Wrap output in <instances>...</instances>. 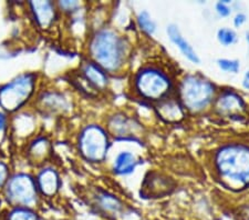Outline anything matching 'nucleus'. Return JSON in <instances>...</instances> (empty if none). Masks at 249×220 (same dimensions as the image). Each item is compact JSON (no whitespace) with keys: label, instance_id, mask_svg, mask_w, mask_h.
Returning <instances> with one entry per match:
<instances>
[{"label":"nucleus","instance_id":"4","mask_svg":"<svg viewBox=\"0 0 249 220\" xmlns=\"http://www.w3.org/2000/svg\"><path fill=\"white\" fill-rule=\"evenodd\" d=\"M214 96V86L198 76H188L180 85V99L187 109L197 111L206 107Z\"/></svg>","mask_w":249,"mask_h":220},{"label":"nucleus","instance_id":"18","mask_svg":"<svg viewBox=\"0 0 249 220\" xmlns=\"http://www.w3.org/2000/svg\"><path fill=\"white\" fill-rule=\"evenodd\" d=\"M217 38L223 46H231L236 41L237 37L234 30L230 29V28H222L218 30Z\"/></svg>","mask_w":249,"mask_h":220},{"label":"nucleus","instance_id":"9","mask_svg":"<svg viewBox=\"0 0 249 220\" xmlns=\"http://www.w3.org/2000/svg\"><path fill=\"white\" fill-rule=\"evenodd\" d=\"M38 190L46 196H53L59 189V176L51 168H46L40 171L36 179Z\"/></svg>","mask_w":249,"mask_h":220},{"label":"nucleus","instance_id":"15","mask_svg":"<svg viewBox=\"0 0 249 220\" xmlns=\"http://www.w3.org/2000/svg\"><path fill=\"white\" fill-rule=\"evenodd\" d=\"M7 220H40V218L31 208L14 207L8 213Z\"/></svg>","mask_w":249,"mask_h":220},{"label":"nucleus","instance_id":"13","mask_svg":"<svg viewBox=\"0 0 249 220\" xmlns=\"http://www.w3.org/2000/svg\"><path fill=\"white\" fill-rule=\"evenodd\" d=\"M136 166V159L131 153L123 151L120 153L115 159L114 171L120 175L131 174Z\"/></svg>","mask_w":249,"mask_h":220},{"label":"nucleus","instance_id":"1","mask_svg":"<svg viewBox=\"0 0 249 220\" xmlns=\"http://www.w3.org/2000/svg\"><path fill=\"white\" fill-rule=\"evenodd\" d=\"M216 165L222 178L232 187L249 185V148L230 145L222 148L216 157Z\"/></svg>","mask_w":249,"mask_h":220},{"label":"nucleus","instance_id":"26","mask_svg":"<svg viewBox=\"0 0 249 220\" xmlns=\"http://www.w3.org/2000/svg\"><path fill=\"white\" fill-rule=\"evenodd\" d=\"M246 39H247V41L249 42V30L246 33Z\"/></svg>","mask_w":249,"mask_h":220},{"label":"nucleus","instance_id":"6","mask_svg":"<svg viewBox=\"0 0 249 220\" xmlns=\"http://www.w3.org/2000/svg\"><path fill=\"white\" fill-rule=\"evenodd\" d=\"M79 147L87 160L92 162L102 161L109 148L106 131L99 126H88L80 135Z\"/></svg>","mask_w":249,"mask_h":220},{"label":"nucleus","instance_id":"24","mask_svg":"<svg viewBox=\"0 0 249 220\" xmlns=\"http://www.w3.org/2000/svg\"><path fill=\"white\" fill-rule=\"evenodd\" d=\"M245 22H246V16H245L244 14H238L234 19V25L236 27L243 26Z\"/></svg>","mask_w":249,"mask_h":220},{"label":"nucleus","instance_id":"3","mask_svg":"<svg viewBox=\"0 0 249 220\" xmlns=\"http://www.w3.org/2000/svg\"><path fill=\"white\" fill-rule=\"evenodd\" d=\"M35 85V75H20L19 77L0 88V106L3 110L9 113L18 110L34 94Z\"/></svg>","mask_w":249,"mask_h":220},{"label":"nucleus","instance_id":"10","mask_svg":"<svg viewBox=\"0 0 249 220\" xmlns=\"http://www.w3.org/2000/svg\"><path fill=\"white\" fill-rule=\"evenodd\" d=\"M167 35L173 42L179 48V50L182 51L183 55L190 60V61L194 63H199V58L197 54L195 53V50L193 49V47L190 45V42L183 37L180 34L178 26L170 25L167 27Z\"/></svg>","mask_w":249,"mask_h":220},{"label":"nucleus","instance_id":"2","mask_svg":"<svg viewBox=\"0 0 249 220\" xmlns=\"http://www.w3.org/2000/svg\"><path fill=\"white\" fill-rule=\"evenodd\" d=\"M90 50L96 65L103 69L114 71L122 65L124 46L122 39L113 31H99L92 39Z\"/></svg>","mask_w":249,"mask_h":220},{"label":"nucleus","instance_id":"19","mask_svg":"<svg viewBox=\"0 0 249 220\" xmlns=\"http://www.w3.org/2000/svg\"><path fill=\"white\" fill-rule=\"evenodd\" d=\"M218 67L220 69L226 71V73H232L236 74L237 71L239 70V61L237 60H231V59H219L218 61Z\"/></svg>","mask_w":249,"mask_h":220},{"label":"nucleus","instance_id":"25","mask_svg":"<svg viewBox=\"0 0 249 220\" xmlns=\"http://www.w3.org/2000/svg\"><path fill=\"white\" fill-rule=\"evenodd\" d=\"M243 86L246 88V89L249 90V71H247L246 75H245L244 81H243Z\"/></svg>","mask_w":249,"mask_h":220},{"label":"nucleus","instance_id":"5","mask_svg":"<svg viewBox=\"0 0 249 220\" xmlns=\"http://www.w3.org/2000/svg\"><path fill=\"white\" fill-rule=\"evenodd\" d=\"M6 197L14 207H32L38 197L36 180L27 174L13 176L6 183Z\"/></svg>","mask_w":249,"mask_h":220},{"label":"nucleus","instance_id":"17","mask_svg":"<svg viewBox=\"0 0 249 220\" xmlns=\"http://www.w3.org/2000/svg\"><path fill=\"white\" fill-rule=\"evenodd\" d=\"M138 20H139L140 27L142 28L145 33L150 34V35L154 34V31L156 30V25L153 20H152L151 16L147 13V11L144 10V11H142V13H140Z\"/></svg>","mask_w":249,"mask_h":220},{"label":"nucleus","instance_id":"14","mask_svg":"<svg viewBox=\"0 0 249 220\" xmlns=\"http://www.w3.org/2000/svg\"><path fill=\"white\" fill-rule=\"evenodd\" d=\"M159 113L162 118L168 121H176L183 117V111L176 102H165L159 107Z\"/></svg>","mask_w":249,"mask_h":220},{"label":"nucleus","instance_id":"22","mask_svg":"<svg viewBox=\"0 0 249 220\" xmlns=\"http://www.w3.org/2000/svg\"><path fill=\"white\" fill-rule=\"evenodd\" d=\"M59 6L61 9L66 11H72L80 7V3L78 1H60Z\"/></svg>","mask_w":249,"mask_h":220},{"label":"nucleus","instance_id":"8","mask_svg":"<svg viewBox=\"0 0 249 220\" xmlns=\"http://www.w3.org/2000/svg\"><path fill=\"white\" fill-rule=\"evenodd\" d=\"M34 17L41 28H48L52 25L55 18L54 5L50 1H32L30 3Z\"/></svg>","mask_w":249,"mask_h":220},{"label":"nucleus","instance_id":"11","mask_svg":"<svg viewBox=\"0 0 249 220\" xmlns=\"http://www.w3.org/2000/svg\"><path fill=\"white\" fill-rule=\"evenodd\" d=\"M83 75L89 82L96 88H104L107 83V77L101 67L96 63H87L83 68Z\"/></svg>","mask_w":249,"mask_h":220},{"label":"nucleus","instance_id":"12","mask_svg":"<svg viewBox=\"0 0 249 220\" xmlns=\"http://www.w3.org/2000/svg\"><path fill=\"white\" fill-rule=\"evenodd\" d=\"M244 107V102L242 98L238 95L234 93H225L223 96H220L217 102V108L223 111V113L232 114L235 111L242 110Z\"/></svg>","mask_w":249,"mask_h":220},{"label":"nucleus","instance_id":"20","mask_svg":"<svg viewBox=\"0 0 249 220\" xmlns=\"http://www.w3.org/2000/svg\"><path fill=\"white\" fill-rule=\"evenodd\" d=\"M231 1H227V0H225V1H219L217 5H216V10H217V14L220 16V17H227V16H230L231 10V8L228 7V3Z\"/></svg>","mask_w":249,"mask_h":220},{"label":"nucleus","instance_id":"16","mask_svg":"<svg viewBox=\"0 0 249 220\" xmlns=\"http://www.w3.org/2000/svg\"><path fill=\"white\" fill-rule=\"evenodd\" d=\"M100 205L107 211H112V213H118L121 209V203L118 199L113 196L110 195H103L100 198Z\"/></svg>","mask_w":249,"mask_h":220},{"label":"nucleus","instance_id":"7","mask_svg":"<svg viewBox=\"0 0 249 220\" xmlns=\"http://www.w3.org/2000/svg\"><path fill=\"white\" fill-rule=\"evenodd\" d=\"M136 87L140 94L147 99L163 98L171 88V82L165 75L156 69L141 71L136 78Z\"/></svg>","mask_w":249,"mask_h":220},{"label":"nucleus","instance_id":"21","mask_svg":"<svg viewBox=\"0 0 249 220\" xmlns=\"http://www.w3.org/2000/svg\"><path fill=\"white\" fill-rule=\"evenodd\" d=\"M9 180V169L5 162L0 161V187L6 185Z\"/></svg>","mask_w":249,"mask_h":220},{"label":"nucleus","instance_id":"23","mask_svg":"<svg viewBox=\"0 0 249 220\" xmlns=\"http://www.w3.org/2000/svg\"><path fill=\"white\" fill-rule=\"evenodd\" d=\"M7 116L3 111H0V134L5 133L6 128H7Z\"/></svg>","mask_w":249,"mask_h":220}]
</instances>
